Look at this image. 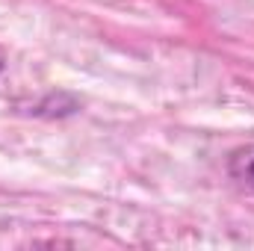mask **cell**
<instances>
[{
    "instance_id": "obj_1",
    "label": "cell",
    "mask_w": 254,
    "mask_h": 251,
    "mask_svg": "<svg viewBox=\"0 0 254 251\" xmlns=\"http://www.w3.org/2000/svg\"><path fill=\"white\" fill-rule=\"evenodd\" d=\"M228 172H231V178H234L240 187H246L249 192H254V142L237 148V151L231 154Z\"/></svg>"
},
{
    "instance_id": "obj_2",
    "label": "cell",
    "mask_w": 254,
    "mask_h": 251,
    "mask_svg": "<svg viewBox=\"0 0 254 251\" xmlns=\"http://www.w3.org/2000/svg\"><path fill=\"white\" fill-rule=\"evenodd\" d=\"M3 65H6V60H3V51H0V71H3Z\"/></svg>"
}]
</instances>
